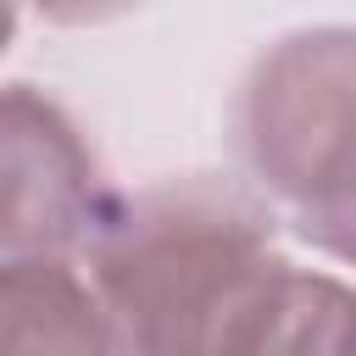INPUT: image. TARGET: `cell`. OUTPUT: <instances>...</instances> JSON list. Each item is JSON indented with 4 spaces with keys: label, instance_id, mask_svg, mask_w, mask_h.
Masks as SVG:
<instances>
[{
    "label": "cell",
    "instance_id": "2",
    "mask_svg": "<svg viewBox=\"0 0 356 356\" xmlns=\"http://www.w3.org/2000/svg\"><path fill=\"white\" fill-rule=\"evenodd\" d=\"M356 33L289 28L256 50L228 100L239 184L306 245L345 261L356 228Z\"/></svg>",
    "mask_w": 356,
    "mask_h": 356
},
{
    "label": "cell",
    "instance_id": "5",
    "mask_svg": "<svg viewBox=\"0 0 356 356\" xmlns=\"http://www.w3.org/2000/svg\"><path fill=\"white\" fill-rule=\"evenodd\" d=\"M350 350V284L323 267H284L234 356H345Z\"/></svg>",
    "mask_w": 356,
    "mask_h": 356
},
{
    "label": "cell",
    "instance_id": "1",
    "mask_svg": "<svg viewBox=\"0 0 356 356\" xmlns=\"http://www.w3.org/2000/svg\"><path fill=\"white\" fill-rule=\"evenodd\" d=\"M83 256L128 356H234L289 267L273 211L222 172L117 195Z\"/></svg>",
    "mask_w": 356,
    "mask_h": 356
},
{
    "label": "cell",
    "instance_id": "3",
    "mask_svg": "<svg viewBox=\"0 0 356 356\" xmlns=\"http://www.w3.org/2000/svg\"><path fill=\"white\" fill-rule=\"evenodd\" d=\"M122 189L83 122L39 83H0V261L89 250Z\"/></svg>",
    "mask_w": 356,
    "mask_h": 356
},
{
    "label": "cell",
    "instance_id": "4",
    "mask_svg": "<svg viewBox=\"0 0 356 356\" xmlns=\"http://www.w3.org/2000/svg\"><path fill=\"white\" fill-rule=\"evenodd\" d=\"M0 356H128L111 312L67 256L0 261Z\"/></svg>",
    "mask_w": 356,
    "mask_h": 356
},
{
    "label": "cell",
    "instance_id": "6",
    "mask_svg": "<svg viewBox=\"0 0 356 356\" xmlns=\"http://www.w3.org/2000/svg\"><path fill=\"white\" fill-rule=\"evenodd\" d=\"M11 33H17V11H6V6H0V56H6V44H11Z\"/></svg>",
    "mask_w": 356,
    "mask_h": 356
}]
</instances>
